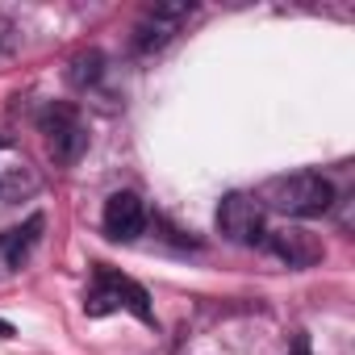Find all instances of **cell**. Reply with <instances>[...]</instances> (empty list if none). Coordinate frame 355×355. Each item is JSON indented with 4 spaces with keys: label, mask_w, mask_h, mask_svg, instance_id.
I'll use <instances>...</instances> for the list:
<instances>
[{
    "label": "cell",
    "mask_w": 355,
    "mask_h": 355,
    "mask_svg": "<svg viewBox=\"0 0 355 355\" xmlns=\"http://www.w3.org/2000/svg\"><path fill=\"white\" fill-rule=\"evenodd\" d=\"M263 201L288 218H322L334 205V184L318 171H293V175H276L263 189Z\"/></svg>",
    "instance_id": "6da1fadb"
},
{
    "label": "cell",
    "mask_w": 355,
    "mask_h": 355,
    "mask_svg": "<svg viewBox=\"0 0 355 355\" xmlns=\"http://www.w3.org/2000/svg\"><path fill=\"white\" fill-rule=\"evenodd\" d=\"M84 309H88L92 318H105V313H113V309H125V313H134L138 322H155V309H150L146 288H142V284H134L130 276H121V272L105 268V263H101V268H96V276H92V288H88Z\"/></svg>",
    "instance_id": "7a4b0ae2"
},
{
    "label": "cell",
    "mask_w": 355,
    "mask_h": 355,
    "mask_svg": "<svg viewBox=\"0 0 355 355\" xmlns=\"http://www.w3.org/2000/svg\"><path fill=\"white\" fill-rule=\"evenodd\" d=\"M38 125L46 134V146H51L55 163H63V167L80 163V155L88 150V125L80 121V113L71 105H46Z\"/></svg>",
    "instance_id": "3957f363"
},
{
    "label": "cell",
    "mask_w": 355,
    "mask_h": 355,
    "mask_svg": "<svg viewBox=\"0 0 355 355\" xmlns=\"http://www.w3.org/2000/svg\"><path fill=\"white\" fill-rule=\"evenodd\" d=\"M263 226H268V218H263V201L259 197H251V193L222 197V205H218V230H222V239H230L239 247H255L268 234Z\"/></svg>",
    "instance_id": "277c9868"
},
{
    "label": "cell",
    "mask_w": 355,
    "mask_h": 355,
    "mask_svg": "<svg viewBox=\"0 0 355 355\" xmlns=\"http://www.w3.org/2000/svg\"><path fill=\"white\" fill-rule=\"evenodd\" d=\"M193 17V5H155V9H146V17L138 21V30H134V46L142 51V55H150V51H159V46H167L175 34H180V26Z\"/></svg>",
    "instance_id": "5b68a950"
},
{
    "label": "cell",
    "mask_w": 355,
    "mask_h": 355,
    "mask_svg": "<svg viewBox=\"0 0 355 355\" xmlns=\"http://www.w3.org/2000/svg\"><path fill=\"white\" fill-rule=\"evenodd\" d=\"M101 222H105V234L113 243H134L142 234V226H146V209H142L138 193H113L105 201V218Z\"/></svg>",
    "instance_id": "8992f818"
},
{
    "label": "cell",
    "mask_w": 355,
    "mask_h": 355,
    "mask_svg": "<svg viewBox=\"0 0 355 355\" xmlns=\"http://www.w3.org/2000/svg\"><path fill=\"white\" fill-rule=\"evenodd\" d=\"M268 247H272L288 268H309V263L322 259V243H318L309 230H297V226L272 230V234H268Z\"/></svg>",
    "instance_id": "52a82bcc"
},
{
    "label": "cell",
    "mask_w": 355,
    "mask_h": 355,
    "mask_svg": "<svg viewBox=\"0 0 355 355\" xmlns=\"http://www.w3.org/2000/svg\"><path fill=\"white\" fill-rule=\"evenodd\" d=\"M42 226H46V222L34 214V218H26L21 226H13V230L0 234V255H5L9 268H21V263L30 259V251H34L38 239H42Z\"/></svg>",
    "instance_id": "ba28073f"
},
{
    "label": "cell",
    "mask_w": 355,
    "mask_h": 355,
    "mask_svg": "<svg viewBox=\"0 0 355 355\" xmlns=\"http://www.w3.org/2000/svg\"><path fill=\"white\" fill-rule=\"evenodd\" d=\"M101 67H105V55H101V51H84V55H76V59H71L67 80H71L76 88H88V84H96V80H101Z\"/></svg>",
    "instance_id": "9c48e42d"
},
{
    "label": "cell",
    "mask_w": 355,
    "mask_h": 355,
    "mask_svg": "<svg viewBox=\"0 0 355 355\" xmlns=\"http://www.w3.org/2000/svg\"><path fill=\"white\" fill-rule=\"evenodd\" d=\"M34 189H38L34 175H26V180H21V175H5V180H0V193H5L9 201H17L21 193H34Z\"/></svg>",
    "instance_id": "30bf717a"
},
{
    "label": "cell",
    "mask_w": 355,
    "mask_h": 355,
    "mask_svg": "<svg viewBox=\"0 0 355 355\" xmlns=\"http://www.w3.org/2000/svg\"><path fill=\"white\" fill-rule=\"evenodd\" d=\"M293 355H309V343H305V334H297V338H293Z\"/></svg>",
    "instance_id": "8fae6325"
},
{
    "label": "cell",
    "mask_w": 355,
    "mask_h": 355,
    "mask_svg": "<svg viewBox=\"0 0 355 355\" xmlns=\"http://www.w3.org/2000/svg\"><path fill=\"white\" fill-rule=\"evenodd\" d=\"M0 338H13V326H9L5 318H0Z\"/></svg>",
    "instance_id": "7c38bea8"
},
{
    "label": "cell",
    "mask_w": 355,
    "mask_h": 355,
    "mask_svg": "<svg viewBox=\"0 0 355 355\" xmlns=\"http://www.w3.org/2000/svg\"><path fill=\"white\" fill-rule=\"evenodd\" d=\"M0 146H9V138H5V134H0Z\"/></svg>",
    "instance_id": "4fadbf2b"
}]
</instances>
